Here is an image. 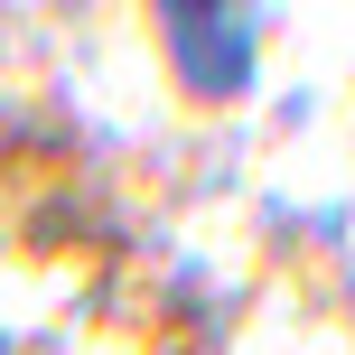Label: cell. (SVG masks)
Here are the masks:
<instances>
[{
  "label": "cell",
  "mask_w": 355,
  "mask_h": 355,
  "mask_svg": "<svg viewBox=\"0 0 355 355\" xmlns=\"http://www.w3.org/2000/svg\"><path fill=\"white\" fill-rule=\"evenodd\" d=\"M168 56L196 94H243L252 75V0H159Z\"/></svg>",
  "instance_id": "obj_1"
}]
</instances>
